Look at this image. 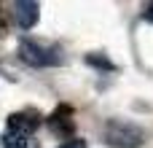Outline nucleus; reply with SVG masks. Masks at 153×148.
<instances>
[{
	"label": "nucleus",
	"mask_w": 153,
	"mask_h": 148,
	"mask_svg": "<svg viewBox=\"0 0 153 148\" xmlns=\"http://www.w3.org/2000/svg\"><path fill=\"white\" fill-rule=\"evenodd\" d=\"M143 129L132 121H121V119H110L105 124V140L116 148H140L143 146Z\"/></svg>",
	"instance_id": "f257e3e1"
},
{
	"label": "nucleus",
	"mask_w": 153,
	"mask_h": 148,
	"mask_svg": "<svg viewBox=\"0 0 153 148\" xmlns=\"http://www.w3.org/2000/svg\"><path fill=\"white\" fill-rule=\"evenodd\" d=\"M19 57H22L27 65H32V67H51V65H59V62H62V57H59L56 49L40 46V43L30 40V38H24V40L19 43Z\"/></svg>",
	"instance_id": "f03ea898"
},
{
	"label": "nucleus",
	"mask_w": 153,
	"mask_h": 148,
	"mask_svg": "<svg viewBox=\"0 0 153 148\" xmlns=\"http://www.w3.org/2000/svg\"><path fill=\"white\" fill-rule=\"evenodd\" d=\"M40 127V116L35 111H22V113H11L5 119V132H13V135H30Z\"/></svg>",
	"instance_id": "7ed1b4c3"
},
{
	"label": "nucleus",
	"mask_w": 153,
	"mask_h": 148,
	"mask_svg": "<svg viewBox=\"0 0 153 148\" xmlns=\"http://www.w3.org/2000/svg\"><path fill=\"white\" fill-rule=\"evenodd\" d=\"M48 129H51L56 138H73V132H75L73 108H70V105H59V108L48 116Z\"/></svg>",
	"instance_id": "20e7f679"
},
{
	"label": "nucleus",
	"mask_w": 153,
	"mask_h": 148,
	"mask_svg": "<svg viewBox=\"0 0 153 148\" xmlns=\"http://www.w3.org/2000/svg\"><path fill=\"white\" fill-rule=\"evenodd\" d=\"M13 16H16V24L22 30H30L38 24V16H40V5L38 3H27V0H19L13 3Z\"/></svg>",
	"instance_id": "39448f33"
},
{
	"label": "nucleus",
	"mask_w": 153,
	"mask_h": 148,
	"mask_svg": "<svg viewBox=\"0 0 153 148\" xmlns=\"http://www.w3.org/2000/svg\"><path fill=\"white\" fill-rule=\"evenodd\" d=\"M3 148H40L35 138L30 135H13V132H5L3 135Z\"/></svg>",
	"instance_id": "423d86ee"
},
{
	"label": "nucleus",
	"mask_w": 153,
	"mask_h": 148,
	"mask_svg": "<svg viewBox=\"0 0 153 148\" xmlns=\"http://www.w3.org/2000/svg\"><path fill=\"white\" fill-rule=\"evenodd\" d=\"M86 62H89L91 67H102V70H113V67H116V65H113V62H108L102 54H89V57H86Z\"/></svg>",
	"instance_id": "0eeeda50"
},
{
	"label": "nucleus",
	"mask_w": 153,
	"mask_h": 148,
	"mask_svg": "<svg viewBox=\"0 0 153 148\" xmlns=\"http://www.w3.org/2000/svg\"><path fill=\"white\" fill-rule=\"evenodd\" d=\"M8 32V11H3L0 8V38Z\"/></svg>",
	"instance_id": "6e6552de"
},
{
	"label": "nucleus",
	"mask_w": 153,
	"mask_h": 148,
	"mask_svg": "<svg viewBox=\"0 0 153 148\" xmlns=\"http://www.w3.org/2000/svg\"><path fill=\"white\" fill-rule=\"evenodd\" d=\"M59 148H86V143H83V140H78V138H73V140H67L65 146H59Z\"/></svg>",
	"instance_id": "1a4fd4ad"
},
{
	"label": "nucleus",
	"mask_w": 153,
	"mask_h": 148,
	"mask_svg": "<svg viewBox=\"0 0 153 148\" xmlns=\"http://www.w3.org/2000/svg\"><path fill=\"white\" fill-rule=\"evenodd\" d=\"M143 16H145L148 22H153V3H148V5H145V11H143Z\"/></svg>",
	"instance_id": "9d476101"
}]
</instances>
